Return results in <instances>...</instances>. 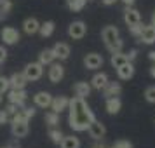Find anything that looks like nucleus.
Masks as SVG:
<instances>
[{
    "label": "nucleus",
    "instance_id": "19",
    "mask_svg": "<svg viewBox=\"0 0 155 148\" xmlns=\"http://www.w3.org/2000/svg\"><path fill=\"white\" fill-rule=\"evenodd\" d=\"M103 94H105V98H112V96H119L120 92H122V85L119 82H106V85L101 89Z\"/></svg>",
    "mask_w": 155,
    "mask_h": 148
},
{
    "label": "nucleus",
    "instance_id": "33",
    "mask_svg": "<svg viewBox=\"0 0 155 148\" xmlns=\"http://www.w3.org/2000/svg\"><path fill=\"white\" fill-rule=\"evenodd\" d=\"M11 87H9V78L7 77H0V92H7Z\"/></svg>",
    "mask_w": 155,
    "mask_h": 148
},
{
    "label": "nucleus",
    "instance_id": "31",
    "mask_svg": "<svg viewBox=\"0 0 155 148\" xmlns=\"http://www.w3.org/2000/svg\"><path fill=\"white\" fill-rule=\"evenodd\" d=\"M143 26H145V25H141V23H136V25H133V26H129V31H131V35L136 37V38H140L141 31H143Z\"/></svg>",
    "mask_w": 155,
    "mask_h": 148
},
{
    "label": "nucleus",
    "instance_id": "43",
    "mask_svg": "<svg viewBox=\"0 0 155 148\" xmlns=\"http://www.w3.org/2000/svg\"><path fill=\"white\" fill-rule=\"evenodd\" d=\"M150 75H152V77L155 78V64H153V66H152V68H150Z\"/></svg>",
    "mask_w": 155,
    "mask_h": 148
},
{
    "label": "nucleus",
    "instance_id": "38",
    "mask_svg": "<svg viewBox=\"0 0 155 148\" xmlns=\"http://www.w3.org/2000/svg\"><path fill=\"white\" fill-rule=\"evenodd\" d=\"M5 58H7V51H5V47H2V45H0V63H4V61H5Z\"/></svg>",
    "mask_w": 155,
    "mask_h": 148
},
{
    "label": "nucleus",
    "instance_id": "39",
    "mask_svg": "<svg viewBox=\"0 0 155 148\" xmlns=\"http://www.w3.org/2000/svg\"><path fill=\"white\" fill-rule=\"evenodd\" d=\"M122 2L126 4L127 7H133V5H134V2H136V0H122Z\"/></svg>",
    "mask_w": 155,
    "mask_h": 148
},
{
    "label": "nucleus",
    "instance_id": "30",
    "mask_svg": "<svg viewBox=\"0 0 155 148\" xmlns=\"http://www.w3.org/2000/svg\"><path fill=\"white\" fill-rule=\"evenodd\" d=\"M11 9H12V2L11 0H0V19L5 18Z\"/></svg>",
    "mask_w": 155,
    "mask_h": 148
},
{
    "label": "nucleus",
    "instance_id": "20",
    "mask_svg": "<svg viewBox=\"0 0 155 148\" xmlns=\"http://www.w3.org/2000/svg\"><path fill=\"white\" fill-rule=\"evenodd\" d=\"M38 28H40V23L37 21L35 18H28V19H25V23H23V30H25L26 35L38 33Z\"/></svg>",
    "mask_w": 155,
    "mask_h": 148
},
{
    "label": "nucleus",
    "instance_id": "27",
    "mask_svg": "<svg viewBox=\"0 0 155 148\" xmlns=\"http://www.w3.org/2000/svg\"><path fill=\"white\" fill-rule=\"evenodd\" d=\"M85 4H87V0H66V5H68V9H70L71 12L82 11L85 7Z\"/></svg>",
    "mask_w": 155,
    "mask_h": 148
},
{
    "label": "nucleus",
    "instance_id": "47",
    "mask_svg": "<svg viewBox=\"0 0 155 148\" xmlns=\"http://www.w3.org/2000/svg\"><path fill=\"white\" fill-rule=\"evenodd\" d=\"M112 148H113V146H112Z\"/></svg>",
    "mask_w": 155,
    "mask_h": 148
},
{
    "label": "nucleus",
    "instance_id": "23",
    "mask_svg": "<svg viewBox=\"0 0 155 148\" xmlns=\"http://www.w3.org/2000/svg\"><path fill=\"white\" fill-rule=\"evenodd\" d=\"M54 59H56V56H54V52H52V49H44L40 54H38V63L40 64H51L54 63Z\"/></svg>",
    "mask_w": 155,
    "mask_h": 148
},
{
    "label": "nucleus",
    "instance_id": "21",
    "mask_svg": "<svg viewBox=\"0 0 155 148\" xmlns=\"http://www.w3.org/2000/svg\"><path fill=\"white\" fill-rule=\"evenodd\" d=\"M91 84L89 82H77V84L73 85V91H75V96L78 98H87L89 94H91Z\"/></svg>",
    "mask_w": 155,
    "mask_h": 148
},
{
    "label": "nucleus",
    "instance_id": "29",
    "mask_svg": "<svg viewBox=\"0 0 155 148\" xmlns=\"http://www.w3.org/2000/svg\"><path fill=\"white\" fill-rule=\"evenodd\" d=\"M63 136H64V134L61 133V129H56V127H52V129L49 131V138H51V141H52V143H56V145H59V143H61Z\"/></svg>",
    "mask_w": 155,
    "mask_h": 148
},
{
    "label": "nucleus",
    "instance_id": "2",
    "mask_svg": "<svg viewBox=\"0 0 155 148\" xmlns=\"http://www.w3.org/2000/svg\"><path fill=\"white\" fill-rule=\"evenodd\" d=\"M101 38H103L106 49L110 51V52H119L124 47V42L120 40V33H119L117 26H112V25L105 26L103 31H101Z\"/></svg>",
    "mask_w": 155,
    "mask_h": 148
},
{
    "label": "nucleus",
    "instance_id": "34",
    "mask_svg": "<svg viewBox=\"0 0 155 148\" xmlns=\"http://www.w3.org/2000/svg\"><path fill=\"white\" fill-rule=\"evenodd\" d=\"M113 148H133V143L127 140H119L115 145H113Z\"/></svg>",
    "mask_w": 155,
    "mask_h": 148
},
{
    "label": "nucleus",
    "instance_id": "15",
    "mask_svg": "<svg viewBox=\"0 0 155 148\" xmlns=\"http://www.w3.org/2000/svg\"><path fill=\"white\" fill-rule=\"evenodd\" d=\"M124 21H126L127 26H133L136 23H141V16L140 12L133 7H127L126 5V11H124Z\"/></svg>",
    "mask_w": 155,
    "mask_h": 148
},
{
    "label": "nucleus",
    "instance_id": "7",
    "mask_svg": "<svg viewBox=\"0 0 155 148\" xmlns=\"http://www.w3.org/2000/svg\"><path fill=\"white\" fill-rule=\"evenodd\" d=\"M0 37H2L4 44H7V45H14V44L19 42V31L16 28H12V26H5L2 30Z\"/></svg>",
    "mask_w": 155,
    "mask_h": 148
},
{
    "label": "nucleus",
    "instance_id": "18",
    "mask_svg": "<svg viewBox=\"0 0 155 148\" xmlns=\"http://www.w3.org/2000/svg\"><path fill=\"white\" fill-rule=\"evenodd\" d=\"M115 70H117V75H119L120 80H129V78L134 77V66H133V63H129V61H127L126 64L119 66V68H115Z\"/></svg>",
    "mask_w": 155,
    "mask_h": 148
},
{
    "label": "nucleus",
    "instance_id": "42",
    "mask_svg": "<svg viewBox=\"0 0 155 148\" xmlns=\"http://www.w3.org/2000/svg\"><path fill=\"white\" fill-rule=\"evenodd\" d=\"M7 148H19V143H11Z\"/></svg>",
    "mask_w": 155,
    "mask_h": 148
},
{
    "label": "nucleus",
    "instance_id": "16",
    "mask_svg": "<svg viewBox=\"0 0 155 148\" xmlns=\"http://www.w3.org/2000/svg\"><path fill=\"white\" fill-rule=\"evenodd\" d=\"M11 131H12V136H14L16 140H18V138H25V136L30 133L28 122H12Z\"/></svg>",
    "mask_w": 155,
    "mask_h": 148
},
{
    "label": "nucleus",
    "instance_id": "37",
    "mask_svg": "<svg viewBox=\"0 0 155 148\" xmlns=\"http://www.w3.org/2000/svg\"><path fill=\"white\" fill-rule=\"evenodd\" d=\"M126 56H127V61H129V63H133L134 59H136V56H138V49H131Z\"/></svg>",
    "mask_w": 155,
    "mask_h": 148
},
{
    "label": "nucleus",
    "instance_id": "5",
    "mask_svg": "<svg viewBox=\"0 0 155 148\" xmlns=\"http://www.w3.org/2000/svg\"><path fill=\"white\" fill-rule=\"evenodd\" d=\"M85 33H87V26H85L84 21H73L70 26H68V35H70L73 40L84 38Z\"/></svg>",
    "mask_w": 155,
    "mask_h": 148
},
{
    "label": "nucleus",
    "instance_id": "3",
    "mask_svg": "<svg viewBox=\"0 0 155 148\" xmlns=\"http://www.w3.org/2000/svg\"><path fill=\"white\" fill-rule=\"evenodd\" d=\"M25 77L28 78V82H35L44 75V64H40L38 61L37 63H28L25 66Z\"/></svg>",
    "mask_w": 155,
    "mask_h": 148
},
{
    "label": "nucleus",
    "instance_id": "24",
    "mask_svg": "<svg viewBox=\"0 0 155 148\" xmlns=\"http://www.w3.org/2000/svg\"><path fill=\"white\" fill-rule=\"evenodd\" d=\"M110 63H112L113 68H119V66H122V64L127 63V56L122 52V51H119V52H112V58H110Z\"/></svg>",
    "mask_w": 155,
    "mask_h": 148
},
{
    "label": "nucleus",
    "instance_id": "25",
    "mask_svg": "<svg viewBox=\"0 0 155 148\" xmlns=\"http://www.w3.org/2000/svg\"><path fill=\"white\" fill-rule=\"evenodd\" d=\"M59 145L61 148H80V140L77 136H63Z\"/></svg>",
    "mask_w": 155,
    "mask_h": 148
},
{
    "label": "nucleus",
    "instance_id": "11",
    "mask_svg": "<svg viewBox=\"0 0 155 148\" xmlns=\"http://www.w3.org/2000/svg\"><path fill=\"white\" fill-rule=\"evenodd\" d=\"M140 42L147 44V45L155 44V26L152 23L148 26H143V31H141V35H140Z\"/></svg>",
    "mask_w": 155,
    "mask_h": 148
},
{
    "label": "nucleus",
    "instance_id": "40",
    "mask_svg": "<svg viewBox=\"0 0 155 148\" xmlns=\"http://www.w3.org/2000/svg\"><path fill=\"white\" fill-rule=\"evenodd\" d=\"M101 2H103L105 5H113V4H115L117 0H101Z\"/></svg>",
    "mask_w": 155,
    "mask_h": 148
},
{
    "label": "nucleus",
    "instance_id": "14",
    "mask_svg": "<svg viewBox=\"0 0 155 148\" xmlns=\"http://www.w3.org/2000/svg\"><path fill=\"white\" fill-rule=\"evenodd\" d=\"M51 101H52V96L45 91L37 92L35 96H33V103H35V106H38V108H49Z\"/></svg>",
    "mask_w": 155,
    "mask_h": 148
},
{
    "label": "nucleus",
    "instance_id": "17",
    "mask_svg": "<svg viewBox=\"0 0 155 148\" xmlns=\"http://www.w3.org/2000/svg\"><path fill=\"white\" fill-rule=\"evenodd\" d=\"M106 112L110 113V115H117L120 112V108H122V101L119 99V96H112V98H106Z\"/></svg>",
    "mask_w": 155,
    "mask_h": 148
},
{
    "label": "nucleus",
    "instance_id": "44",
    "mask_svg": "<svg viewBox=\"0 0 155 148\" xmlns=\"http://www.w3.org/2000/svg\"><path fill=\"white\" fill-rule=\"evenodd\" d=\"M152 25H153V26H155V12H153V14H152Z\"/></svg>",
    "mask_w": 155,
    "mask_h": 148
},
{
    "label": "nucleus",
    "instance_id": "1",
    "mask_svg": "<svg viewBox=\"0 0 155 148\" xmlns=\"http://www.w3.org/2000/svg\"><path fill=\"white\" fill-rule=\"evenodd\" d=\"M68 110H70V115H68V124L73 131L77 133H82V131H87V127L92 120L96 119L92 110L87 106V103L84 101V98H75L70 99L68 103Z\"/></svg>",
    "mask_w": 155,
    "mask_h": 148
},
{
    "label": "nucleus",
    "instance_id": "12",
    "mask_svg": "<svg viewBox=\"0 0 155 148\" xmlns=\"http://www.w3.org/2000/svg\"><path fill=\"white\" fill-rule=\"evenodd\" d=\"M52 52H54V56L56 59L59 61H64V59H68L70 58V45L64 42H58L54 47H52Z\"/></svg>",
    "mask_w": 155,
    "mask_h": 148
},
{
    "label": "nucleus",
    "instance_id": "45",
    "mask_svg": "<svg viewBox=\"0 0 155 148\" xmlns=\"http://www.w3.org/2000/svg\"><path fill=\"white\" fill-rule=\"evenodd\" d=\"M92 148H106V146H103V145H94Z\"/></svg>",
    "mask_w": 155,
    "mask_h": 148
},
{
    "label": "nucleus",
    "instance_id": "9",
    "mask_svg": "<svg viewBox=\"0 0 155 148\" xmlns=\"http://www.w3.org/2000/svg\"><path fill=\"white\" fill-rule=\"evenodd\" d=\"M84 64L87 70H98L103 66V56L98 54V52H91L84 58Z\"/></svg>",
    "mask_w": 155,
    "mask_h": 148
},
{
    "label": "nucleus",
    "instance_id": "22",
    "mask_svg": "<svg viewBox=\"0 0 155 148\" xmlns=\"http://www.w3.org/2000/svg\"><path fill=\"white\" fill-rule=\"evenodd\" d=\"M106 82H108V75H106L105 71H101V73H96V75L91 78V87L101 91V89L106 85Z\"/></svg>",
    "mask_w": 155,
    "mask_h": 148
},
{
    "label": "nucleus",
    "instance_id": "36",
    "mask_svg": "<svg viewBox=\"0 0 155 148\" xmlns=\"http://www.w3.org/2000/svg\"><path fill=\"white\" fill-rule=\"evenodd\" d=\"M18 110H19V106L14 105V103H9V105L5 106V112H7L9 115H11V117H12V115H14V113L18 112Z\"/></svg>",
    "mask_w": 155,
    "mask_h": 148
},
{
    "label": "nucleus",
    "instance_id": "10",
    "mask_svg": "<svg viewBox=\"0 0 155 148\" xmlns=\"http://www.w3.org/2000/svg\"><path fill=\"white\" fill-rule=\"evenodd\" d=\"M68 103H70V99L66 98V96H56V98H52L49 108L52 112L61 113L63 110H68Z\"/></svg>",
    "mask_w": 155,
    "mask_h": 148
},
{
    "label": "nucleus",
    "instance_id": "4",
    "mask_svg": "<svg viewBox=\"0 0 155 148\" xmlns=\"http://www.w3.org/2000/svg\"><path fill=\"white\" fill-rule=\"evenodd\" d=\"M7 98H9V103H14L19 108H23L25 103H26V99H28V94H26L25 89H9Z\"/></svg>",
    "mask_w": 155,
    "mask_h": 148
},
{
    "label": "nucleus",
    "instance_id": "28",
    "mask_svg": "<svg viewBox=\"0 0 155 148\" xmlns=\"http://www.w3.org/2000/svg\"><path fill=\"white\" fill-rule=\"evenodd\" d=\"M45 124L51 126V127H56L58 124H59V113L52 112V110H51L49 113H45Z\"/></svg>",
    "mask_w": 155,
    "mask_h": 148
},
{
    "label": "nucleus",
    "instance_id": "35",
    "mask_svg": "<svg viewBox=\"0 0 155 148\" xmlns=\"http://www.w3.org/2000/svg\"><path fill=\"white\" fill-rule=\"evenodd\" d=\"M9 122H11V115L5 110H0V126L2 124H9Z\"/></svg>",
    "mask_w": 155,
    "mask_h": 148
},
{
    "label": "nucleus",
    "instance_id": "8",
    "mask_svg": "<svg viewBox=\"0 0 155 148\" xmlns=\"http://www.w3.org/2000/svg\"><path fill=\"white\" fill-rule=\"evenodd\" d=\"M49 73H47V77H49V80L52 82V84H58V82H61L64 77V68L63 64L59 63H51L49 64Z\"/></svg>",
    "mask_w": 155,
    "mask_h": 148
},
{
    "label": "nucleus",
    "instance_id": "26",
    "mask_svg": "<svg viewBox=\"0 0 155 148\" xmlns=\"http://www.w3.org/2000/svg\"><path fill=\"white\" fill-rule=\"evenodd\" d=\"M54 28H56L54 21H45V23H42V25H40V28H38V33H40V37L47 38V37H51L52 33H54Z\"/></svg>",
    "mask_w": 155,
    "mask_h": 148
},
{
    "label": "nucleus",
    "instance_id": "6",
    "mask_svg": "<svg viewBox=\"0 0 155 148\" xmlns=\"http://www.w3.org/2000/svg\"><path fill=\"white\" fill-rule=\"evenodd\" d=\"M87 133L91 134V138L92 140H96V141H99V140H103L105 138V134H106V127L99 122V120H92L91 124H89V127H87Z\"/></svg>",
    "mask_w": 155,
    "mask_h": 148
},
{
    "label": "nucleus",
    "instance_id": "13",
    "mask_svg": "<svg viewBox=\"0 0 155 148\" xmlns=\"http://www.w3.org/2000/svg\"><path fill=\"white\" fill-rule=\"evenodd\" d=\"M28 84V78L25 77V73H14L9 77V87L11 89H25Z\"/></svg>",
    "mask_w": 155,
    "mask_h": 148
},
{
    "label": "nucleus",
    "instance_id": "32",
    "mask_svg": "<svg viewBox=\"0 0 155 148\" xmlns=\"http://www.w3.org/2000/svg\"><path fill=\"white\" fill-rule=\"evenodd\" d=\"M145 99L148 103H155V85H150L145 91Z\"/></svg>",
    "mask_w": 155,
    "mask_h": 148
},
{
    "label": "nucleus",
    "instance_id": "46",
    "mask_svg": "<svg viewBox=\"0 0 155 148\" xmlns=\"http://www.w3.org/2000/svg\"><path fill=\"white\" fill-rule=\"evenodd\" d=\"M2 99H4V98H2V92H0V105H2Z\"/></svg>",
    "mask_w": 155,
    "mask_h": 148
},
{
    "label": "nucleus",
    "instance_id": "41",
    "mask_svg": "<svg viewBox=\"0 0 155 148\" xmlns=\"http://www.w3.org/2000/svg\"><path fill=\"white\" fill-rule=\"evenodd\" d=\"M148 58H150V59H152V61H153V63H155V51H152V52L148 54Z\"/></svg>",
    "mask_w": 155,
    "mask_h": 148
}]
</instances>
